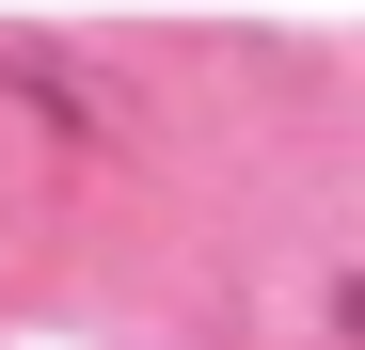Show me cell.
<instances>
[{
	"label": "cell",
	"instance_id": "obj_1",
	"mask_svg": "<svg viewBox=\"0 0 365 350\" xmlns=\"http://www.w3.org/2000/svg\"><path fill=\"white\" fill-rule=\"evenodd\" d=\"M349 334H365V286H349Z\"/></svg>",
	"mask_w": 365,
	"mask_h": 350
}]
</instances>
